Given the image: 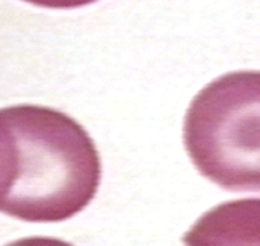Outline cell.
<instances>
[{"label":"cell","instance_id":"cell-4","mask_svg":"<svg viewBox=\"0 0 260 246\" xmlns=\"http://www.w3.org/2000/svg\"><path fill=\"white\" fill-rule=\"evenodd\" d=\"M36 7L48 9H74L92 4L98 0H24Z\"/></svg>","mask_w":260,"mask_h":246},{"label":"cell","instance_id":"cell-2","mask_svg":"<svg viewBox=\"0 0 260 246\" xmlns=\"http://www.w3.org/2000/svg\"><path fill=\"white\" fill-rule=\"evenodd\" d=\"M184 143L210 181L260 191V72H233L205 86L187 109Z\"/></svg>","mask_w":260,"mask_h":246},{"label":"cell","instance_id":"cell-1","mask_svg":"<svg viewBox=\"0 0 260 246\" xmlns=\"http://www.w3.org/2000/svg\"><path fill=\"white\" fill-rule=\"evenodd\" d=\"M100 179L99 153L76 120L46 106L0 109V212L66 221L90 203Z\"/></svg>","mask_w":260,"mask_h":246},{"label":"cell","instance_id":"cell-5","mask_svg":"<svg viewBox=\"0 0 260 246\" xmlns=\"http://www.w3.org/2000/svg\"><path fill=\"white\" fill-rule=\"evenodd\" d=\"M7 246H73L63 240L47 238V236H34V238H25L10 242Z\"/></svg>","mask_w":260,"mask_h":246},{"label":"cell","instance_id":"cell-3","mask_svg":"<svg viewBox=\"0 0 260 246\" xmlns=\"http://www.w3.org/2000/svg\"><path fill=\"white\" fill-rule=\"evenodd\" d=\"M186 246H260V198L213 207L183 238Z\"/></svg>","mask_w":260,"mask_h":246}]
</instances>
